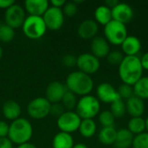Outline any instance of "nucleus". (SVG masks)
<instances>
[{
	"instance_id": "nucleus-1",
	"label": "nucleus",
	"mask_w": 148,
	"mask_h": 148,
	"mask_svg": "<svg viewBox=\"0 0 148 148\" xmlns=\"http://www.w3.org/2000/svg\"><path fill=\"white\" fill-rule=\"evenodd\" d=\"M118 67L120 79L124 84L134 86L143 76L144 69L138 56H125Z\"/></svg>"
},
{
	"instance_id": "nucleus-2",
	"label": "nucleus",
	"mask_w": 148,
	"mask_h": 148,
	"mask_svg": "<svg viewBox=\"0 0 148 148\" xmlns=\"http://www.w3.org/2000/svg\"><path fill=\"white\" fill-rule=\"evenodd\" d=\"M65 86L69 91L76 96L88 95L94 89V80L89 75L76 70L69 73L66 78Z\"/></svg>"
},
{
	"instance_id": "nucleus-3",
	"label": "nucleus",
	"mask_w": 148,
	"mask_h": 148,
	"mask_svg": "<svg viewBox=\"0 0 148 148\" xmlns=\"http://www.w3.org/2000/svg\"><path fill=\"white\" fill-rule=\"evenodd\" d=\"M33 136V127L29 121L19 118L10 124L8 138L17 146L29 142Z\"/></svg>"
},
{
	"instance_id": "nucleus-4",
	"label": "nucleus",
	"mask_w": 148,
	"mask_h": 148,
	"mask_svg": "<svg viewBox=\"0 0 148 148\" xmlns=\"http://www.w3.org/2000/svg\"><path fill=\"white\" fill-rule=\"evenodd\" d=\"M101 102L94 95H85L81 97L75 107V113L82 120L94 119L100 114Z\"/></svg>"
},
{
	"instance_id": "nucleus-5",
	"label": "nucleus",
	"mask_w": 148,
	"mask_h": 148,
	"mask_svg": "<svg viewBox=\"0 0 148 148\" xmlns=\"http://www.w3.org/2000/svg\"><path fill=\"white\" fill-rule=\"evenodd\" d=\"M22 29L26 37L36 40L42 37L48 29L42 16H28L22 26Z\"/></svg>"
},
{
	"instance_id": "nucleus-6",
	"label": "nucleus",
	"mask_w": 148,
	"mask_h": 148,
	"mask_svg": "<svg viewBox=\"0 0 148 148\" xmlns=\"http://www.w3.org/2000/svg\"><path fill=\"white\" fill-rule=\"evenodd\" d=\"M105 39L113 45H121L124 40L127 38V29L126 24H123L115 20H112L107 25L104 26Z\"/></svg>"
},
{
	"instance_id": "nucleus-7",
	"label": "nucleus",
	"mask_w": 148,
	"mask_h": 148,
	"mask_svg": "<svg viewBox=\"0 0 148 148\" xmlns=\"http://www.w3.org/2000/svg\"><path fill=\"white\" fill-rule=\"evenodd\" d=\"M51 103L45 97H36L27 105V114L34 120L45 119L50 114Z\"/></svg>"
},
{
	"instance_id": "nucleus-8",
	"label": "nucleus",
	"mask_w": 148,
	"mask_h": 148,
	"mask_svg": "<svg viewBox=\"0 0 148 148\" xmlns=\"http://www.w3.org/2000/svg\"><path fill=\"white\" fill-rule=\"evenodd\" d=\"M82 119L75 111H65L57 118L56 125L61 132L73 134L79 129Z\"/></svg>"
},
{
	"instance_id": "nucleus-9",
	"label": "nucleus",
	"mask_w": 148,
	"mask_h": 148,
	"mask_svg": "<svg viewBox=\"0 0 148 148\" xmlns=\"http://www.w3.org/2000/svg\"><path fill=\"white\" fill-rule=\"evenodd\" d=\"M3 18L4 23L11 27L13 29H17L22 28L26 19V11L20 4L15 3L5 10Z\"/></svg>"
},
{
	"instance_id": "nucleus-10",
	"label": "nucleus",
	"mask_w": 148,
	"mask_h": 148,
	"mask_svg": "<svg viewBox=\"0 0 148 148\" xmlns=\"http://www.w3.org/2000/svg\"><path fill=\"white\" fill-rule=\"evenodd\" d=\"M76 66L79 71L87 75H93L96 73L101 68L100 59L91 53H82L77 56Z\"/></svg>"
},
{
	"instance_id": "nucleus-11",
	"label": "nucleus",
	"mask_w": 148,
	"mask_h": 148,
	"mask_svg": "<svg viewBox=\"0 0 148 148\" xmlns=\"http://www.w3.org/2000/svg\"><path fill=\"white\" fill-rule=\"evenodd\" d=\"M64 17L65 16L62 12V10L53 6H49L42 16L47 29L54 31L59 30L62 28L64 24Z\"/></svg>"
},
{
	"instance_id": "nucleus-12",
	"label": "nucleus",
	"mask_w": 148,
	"mask_h": 148,
	"mask_svg": "<svg viewBox=\"0 0 148 148\" xmlns=\"http://www.w3.org/2000/svg\"><path fill=\"white\" fill-rule=\"evenodd\" d=\"M68 91L65 84L62 83L59 81H54L49 83L45 90V98L51 103H60Z\"/></svg>"
},
{
	"instance_id": "nucleus-13",
	"label": "nucleus",
	"mask_w": 148,
	"mask_h": 148,
	"mask_svg": "<svg viewBox=\"0 0 148 148\" xmlns=\"http://www.w3.org/2000/svg\"><path fill=\"white\" fill-rule=\"evenodd\" d=\"M96 98L100 102L104 103H113L121 99L117 89L108 82L101 83L96 88Z\"/></svg>"
},
{
	"instance_id": "nucleus-14",
	"label": "nucleus",
	"mask_w": 148,
	"mask_h": 148,
	"mask_svg": "<svg viewBox=\"0 0 148 148\" xmlns=\"http://www.w3.org/2000/svg\"><path fill=\"white\" fill-rule=\"evenodd\" d=\"M112 10L113 20L120 22L123 24L128 23L134 17V10L132 6L127 3H119Z\"/></svg>"
},
{
	"instance_id": "nucleus-15",
	"label": "nucleus",
	"mask_w": 148,
	"mask_h": 148,
	"mask_svg": "<svg viewBox=\"0 0 148 148\" xmlns=\"http://www.w3.org/2000/svg\"><path fill=\"white\" fill-rule=\"evenodd\" d=\"M99 31L98 23L93 19H86L83 20L77 28L78 36L84 40L93 39L97 36Z\"/></svg>"
},
{
	"instance_id": "nucleus-16",
	"label": "nucleus",
	"mask_w": 148,
	"mask_h": 148,
	"mask_svg": "<svg viewBox=\"0 0 148 148\" xmlns=\"http://www.w3.org/2000/svg\"><path fill=\"white\" fill-rule=\"evenodd\" d=\"M91 54L96 56L98 59L107 57L110 52L109 42L102 36H95L90 42Z\"/></svg>"
},
{
	"instance_id": "nucleus-17",
	"label": "nucleus",
	"mask_w": 148,
	"mask_h": 148,
	"mask_svg": "<svg viewBox=\"0 0 148 148\" xmlns=\"http://www.w3.org/2000/svg\"><path fill=\"white\" fill-rule=\"evenodd\" d=\"M49 7L47 0H26L24 2V10L29 16H42Z\"/></svg>"
},
{
	"instance_id": "nucleus-18",
	"label": "nucleus",
	"mask_w": 148,
	"mask_h": 148,
	"mask_svg": "<svg viewBox=\"0 0 148 148\" xmlns=\"http://www.w3.org/2000/svg\"><path fill=\"white\" fill-rule=\"evenodd\" d=\"M2 113L6 120L14 121L19 119L21 116L22 114L21 106L17 101L14 100L6 101L2 107Z\"/></svg>"
},
{
	"instance_id": "nucleus-19",
	"label": "nucleus",
	"mask_w": 148,
	"mask_h": 148,
	"mask_svg": "<svg viewBox=\"0 0 148 148\" xmlns=\"http://www.w3.org/2000/svg\"><path fill=\"white\" fill-rule=\"evenodd\" d=\"M127 112L133 117H141L145 112L144 101L135 95L132 96L126 101Z\"/></svg>"
},
{
	"instance_id": "nucleus-20",
	"label": "nucleus",
	"mask_w": 148,
	"mask_h": 148,
	"mask_svg": "<svg viewBox=\"0 0 148 148\" xmlns=\"http://www.w3.org/2000/svg\"><path fill=\"white\" fill-rule=\"evenodd\" d=\"M121 46L126 56H137L141 49V42L134 36H127Z\"/></svg>"
},
{
	"instance_id": "nucleus-21",
	"label": "nucleus",
	"mask_w": 148,
	"mask_h": 148,
	"mask_svg": "<svg viewBox=\"0 0 148 148\" xmlns=\"http://www.w3.org/2000/svg\"><path fill=\"white\" fill-rule=\"evenodd\" d=\"M134 135L127 129L121 128L117 131L116 140L114 142L116 148H130L132 147Z\"/></svg>"
},
{
	"instance_id": "nucleus-22",
	"label": "nucleus",
	"mask_w": 148,
	"mask_h": 148,
	"mask_svg": "<svg viewBox=\"0 0 148 148\" xmlns=\"http://www.w3.org/2000/svg\"><path fill=\"white\" fill-rule=\"evenodd\" d=\"M74 146L75 141L70 134L59 132L52 140L53 148H73Z\"/></svg>"
},
{
	"instance_id": "nucleus-23",
	"label": "nucleus",
	"mask_w": 148,
	"mask_h": 148,
	"mask_svg": "<svg viewBox=\"0 0 148 148\" xmlns=\"http://www.w3.org/2000/svg\"><path fill=\"white\" fill-rule=\"evenodd\" d=\"M113 20L112 17V10L109 7L105 4L98 6L95 10V21L98 24H101L103 26L107 25L109 22Z\"/></svg>"
},
{
	"instance_id": "nucleus-24",
	"label": "nucleus",
	"mask_w": 148,
	"mask_h": 148,
	"mask_svg": "<svg viewBox=\"0 0 148 148\" xmlns=\"http://www.w3.org/2000/svg\"><path fill=\"white\" fill-rule=\"evenodd\" d=\"M117 130L114 127H102L98 134L99 141L106 146L114 145L116 140Z\"/></svg>"
},
{
	"instance_id": "nucleus-25",
	"label": "nucleus",
	"mask_w": 148,
	"mask_h": 148,
	"mask_svg": "<svg viewBox=\"0 0 148 148\" xmlns=\"http://www.w3.org/2000/svg\"><path fill=\"white\" fill-rule=\"evenodd\" d=\"M78 131L82 137L86 139H89L95 134L97 131V125L94 121V119L82 120Z\"/></svg>"
},
{
	"instance_id": "nucleus-26",
	"label": "nucleus",
	"mask_w": 148,
	"mask_h": 148,
	"mask_svg": "<svg viewBox=\"0 0 148 148\" xmlns=\"http://www.w3.org/2000/svg\"><path fill=\"white\" fill-rule=\"evenodd\" d=\"M134 94L143 101L148 99V76H142L134 86Z\"/></svg>"
},
{
	"instance_id": "nucleus-27",
	"label": "nucleus",
	"mask_w": 148,
	"mask_h": 148,
	"mask_svg": "<svg viewBox=\"0 0 148 148\" xmlns=\"http://www.w3.org/2000/svg\"><path fill=\"white\" fill-rule=\"evenodd\" d=\"M127 129L135 136L146 130V121L142 117H133L129 120Z\"/></svg>"
},
{
	"instance_id": "nucleus-28",
	"label": "nucleus",
	"mask_w": 148,
	"mask_h": 148,
	"mask_svg": "<svg viewBox=\"0 0 148 148\" xmlns=\"http://www.w3.org/2000/svg\"><path fill=\"white\" fill-rule=\"evenodd\" d=\"M15 29L6 23L0 24V42L3 43H10L15 38Z\"/></svg>"
},
{
	"instance_id": "nucleus-29",
	"label": "nucleus",
	"mask_w": 148,
	"mask_h": 148,
	"mask_svg": "<svg viewBox=\"0 0 148 148\" xmlns=\"http://www.w3.org/2000/svg\"><path fill=\"white\" fill-rule=\"evenodd\" d=\"M77 101H78V100H77L76 95L68 90L65 93L61 103L64 107L66 111H72L73 109L75 108Z\"/></svg>"
},
{
	"instance_id": "nucleus-30",
	"label": "nucleus",
	"mask_w": 148,
	"mask_h": 148,
	"mask_svg": "<svg viewBox=\"0 0 148 148\" xmlns=\"http://www.w3.org/2000/svg\"><path fill=\"white\" fill-rule=\"evenodd\" d=\"M110 112L113 114V115L115 118H121V117H123L125 115V114L127 113L126 102H124L123 100L120 99V100L111 103Z\"/></svg>"
},
{
	"instance_id": "nucleus-31",
	"label": "nucleus",
	"mask_w": 148,
	"mask_h": 148,
	"mask_svg": "<svg viewBox=\"0 0 148 148\" xmlns=\"http://www.w3.org/2000/svg\"><path fill=\"white\" fill-rule=\"evenodd\" d=\"M98 119L102 127H114L115 121V117L113 115L110 110H104L102 112H100L98 115Z\"/></svg>"
},
{
	"instance_id": "nucleus-32",
	"label": "nucleus",
	"mask_w": 148,
	"mask_h": 148,
	"mask_svg": "<svg viewBox=\"0 0 148 148\" xmlns=\"http://www.w3.org/2000/svg\"><path fill=\"white\" fill-rule=\"evenodd\" d=\"M133 148H148V133L144 132L135 135L133 141Z\"/></svg>"
},
{
	"instance_id": "nucleus-33",
	"label": "nucleus",
	"mask_w": 148,
	"mask_h": 148,
	"mask_svg": "<svg viewBox=\"0 0 148 148\" xmlns=\"http://www.w3.org/2000/svg\"><path fill=\"white\" fill-rule=\"evenodd\" d=\"M124 57H125V56L121 51L114 50V51L109 52V54L107 56V59L110 65L119 66L121 64V62H122V60L124 59Z\"/></svg>"
},
{
	"instance_id": "nucleus-34",
	"label": "nucleus",
	"mask_w": 148,
	"mask_h": 148,
	"mask_svg": "<svg viewBox=\"0 0 148 148\" xmlns=\"http://www.w3.org/2000/svg\"><path fill=\"white\" fill-rule=\"evenodd\" d=\"M118 94L121 97V100L125 99V100H128L129 98H131L132 96L134 95V88L133 86L127 85V84H121L119 88L117 89Z\"/></svg>"
},
{
	"instance_id": "nucleus-35",
	"label": "nucleus",
	"mask_w": 148,
	"mask_h": 148,
	"mask_svg": "<svg viewBox=\"0 0 148 148\" xmlns=\"http://www.w3.org/2000/svg\"><path fill=\"white\" fill-rule=\"evenodd\" d=\"M62 10L64 14V16L72 17L76 15V13L78 11V5L76 3H75L74 1L66 2Z\"/></svg>"
},
{
	"instance_id": "nucleus-36",
	"label": "nucleus",
	"mask_w": 148,
	"mask_h": 148,
	"mask_svg": "<svg viewBox=\"0 0 148 148\" xmlns=\"http://www.w3.org/2000/svg\"><path fill=\"white\" fill-rule=\"evenodd\" d=\"M77 57L73 54H67L62 58V64L65 68H73L76 66Z\"/></svg>"
},
{
	"instance_id": "nucleus-37",
	"label": "nucleus",
	"mask_w": 148,
	"mask_h": 148,
	"mask_svg": "<svg viewBox=\"0 0 148 148\" xmlns=\"http://www.w3.org/2000/svg\"><path fill=\"white\" fill-rule=\"evenodd\" d=\"M64 107L62 105V103H56V104H51V109H50V114L53 116L59 118L64 112H65Z\"/></svg>"
},
{
	"instance_id": "nucleus-38",
	"label": "nucleus",
	"mask_w": 148,
	"mask_h": 148,
	"mask_svg": "<svg viewBox=\"0 0 148 148\" xmlns=\"http://www.w3.org/2000/svg\"><path fill=\"white\" fill-rule=\"evenodd\" d=\"M9 127H10V125L6 121H0V138H6V137H8Z\"/></svg>"
},
{
	"instance_id": "nucleus-39",
	"label": "nucleus",
	"mask_w": 148,
	"mask_h": 148,
	"mask_svg": "<svg viewBox=\"0 0 148 148\" xmlns=\"http://www.w3.org/2000/svg\"><path fill=\"white\" fill-rule=\"evenodd\" d=\"M0 148H13V143L8 137L0 138Z\"/></svg>"
},
{
	"instance_id": "nucleus-40",
	"label": "nucleus",
	"mask_w": 148,
	"mask_h": 148,
	"mask_svg": "<svg viewBox=\"0 0 148 148\" xmlns=\"http://www.w3.org/2000/svg\"><path fill=\"white\" fill-rule=\"evenodd\" d=\"M15 3H16L14 0H0V9L6 10L7 9H9Z\"/></svg>"
},
{
	"instance_id": "nucleus-41",
	"label": "nucleus",
	"mask_w": 148,
	"mask_h": 148,
	"mask_svg": "<svg viewBox=\"0 0 148 148\" xmlns=\"http://www.w3.org/2000/svg\"><path fill=\"white\" fill-rule=\"evenodd\" d=\"M65 3H66L65 0H52V1L49 2V4H50V6L62 9V7L64 6Z\"/></svg>"
},
{
	"instance_id": "nucleus-42",
	"label": "nucleus",
	"mask_w": 148,
	"mask_h": 148,
	"mask_svg": "<svg viewBox=\"0 0 148 148\" xmlns=\"http://www.w3.org/2000/svg\"><path fill=\"white\" fill-rule=\"evenodd\" d=\"M140 62L143 69L148 70V52L145 53L141 57H140Z\"/></svg>"
},
{
	"instance_id": "nucleus-43",
	"label": "nucleus",
	"mask_w": 148,
	"mask_h": 148,
	"mask_svg": "<svg viewBox=\"0 0 148 148\" xmlns=\"http://www.w3.org/2000/svg\"><path fill=\"white\" fill-rule=\"evenodd\" d=\"M120 2L118 0H108L105 2V5H107L108 7H109L110 9L114 8L115 5H117Z\"/></svg>"
},
{
	"instance_id": "nucleus-44",
	"label": "nucleus",
	"mask_w": 148,
	"mask_h": 148,
	"mask_svg": "<svg viewBox=\"0 0 148 148\" xmlns=\"http://www.w3.org/2000/svg\"><path fill=\"white\" fill-rule=\"evenodd\" d=\"M16 148H36V147L34 144L30 143V142H27V143H24V144L17 146Z\"/></svg>"
},
{
	"instance_id": "nucleus-45",
	"label": "nucleus",
	"mask_w": 148,
	"mask_h": 148,
	"mask_svg": "<svg viewBox=\"0 0 148 148\" xmlns=\"http://www.w3.org/2000/svg\"><path fill=\"white\" fill-rule=\"evenodd\" d=\"M73 148H88L87 147L86 144L84 143H77V144H75V146L73 147Z\"/></svg>"
},
{
	"instance_id": "nucleus-46",
	"label": "nucleus",
	"mask_w": 148,
	"mask_h": 148,
	"mask_svg": "<svg viewBox=\"0 0 148 148\" xmlns=\"http://www.w3.org/2000/svg\"><path fill=\"white\" fill-rule=\"evenodd\" d=\"M3 51L2 47L0 46V60H1V59H2V57H3Z\"/></svg>"
},
{
	"instance_id": "nucleus-47",
	"label": "nucleus",
	"mask_w": 148,
	"mask_h": 148,
	"mask_svg": "<svg viewBox=\"0 0 148 148\" xmlns=\"http://www.w3.org/2000/svg\"><path fill=\"white\" fill-rule=\"evenodd\" d=\"M145 121H146V130L147 131L148 133V116L147 117V119Z\"/></svg>"
}]
</instances>
